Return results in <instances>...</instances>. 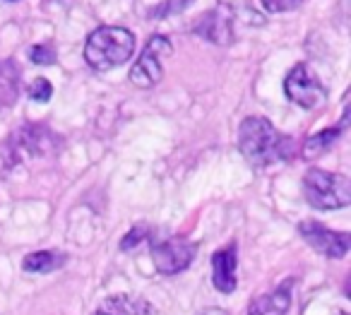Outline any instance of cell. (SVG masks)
<instances>
[{
  "label": "cell",
  "mask_w": 351,
  "mask_h": 315,
  "mask_svg": "<svg viewBox=\"0 0 351 315\" xmlns=\"http://www.w3.org/2000/svg\"><path fill=\"white\" fill-rule=\"evenodd\" d=\"M296 140L282 135L267 118L248 116L239 126V150L245 161L258 169L289 161L296 156Z\"/></svg>",
  "instance_id": "1"
},
{
  "label": "cell",
  "mask_w": 351,
  "mask_h": 315,
  "mask_svg": "<svg viewBox=\"0 0 351 315\" xmlns=\"http://www.w3.org/2000/svg\"><path fill=\"white\" fill-rule=\"evenodd\" d=\"M135 51V36L125 27H99L84 44V60L94 70H111L128 63Z\"/></svg>",
  "instance_id": "2"
},
{
  "label": "cell",
  "mask_w": 351,
  "mask_h": 315,
  "mask_svg": "<svg viewBox=\"0 0 351 315\" xmlns=\"http://www.w3.org/2000/svg\"><path fill=\"white\" fill-rule=\"evenodd\" d=\"M303 195L311 207L322 212L341 209L351 202V180L344 174H332L313 166L303 176Z\"/></svg>",
  "instance_id": "3"
},
{
  "label": "cell",
  "mask_w": 351,
  "mask_h": 315,
  "mask_svg": "<svg viewBox=\"0 0 351 315\" xmlns=\"http://www.w3.org/2000/svg\"><path fill=\"white\" fill-rule=\"evenodd\" d=\"M284 94L303 111H317L327 104V89L306 63H296L284 80Z\"/></svg>",
  "instance_id": "4"
},
{
  "label": "cell",
  "mask_w": 351,
  "mask_h": 315,
  "mask_svg": "<svg viewBox=\"0 0 351 315\" xmlns=\"http://www.w3.org/2000/svg\"><path fill=\"white\" fill-rule=\"evenodd\" d=\"M171 51H173V46L166 36H152L147 41L145 51L140 54V58H137V63L132 65L130 82L137 89H152L154 84H159L161 75H164V58L171 56Z\"/></svg>",
  "instance_id": "5"
},
{
  "label": "cell",
  "mask_w": 351,
  "mask_h": 315,
  "mask_svg": "<svg viewBox=\"0 0 351 315\" xmlns=\"http://www.w3.org/2000/svg\"><path fill=\"white\" fill-rule=\"evenodd\" d=\"M197 248L200 246L188 241V238H166V241L152 243V262L161 275H178V272L191 267V262L197 255Z\"/></svg>",
  "instance_id": "6"
},
{
  "label": "cell",
  "mask_w": 351,
  "mask_h": 315,
  "mask_svg": "<svg viewBox=\"0 0 351 315\" xmlns=\"http://www.w3.org/2000/svg\"><path fill=\"white\" fill-rule=\"evenodd\" d=\"M298 233L303 241L320 255L330 257V260H341L351 248V233L349 231H332V229L322 226L320 222H301Z\"/></svg>",
  "instance_id": "7"
},
{
  "label": "cell",
  "mask_w": 351,
  "mask_h": 315,
  "mask_svg": "<svg viewBox=\"0 0 351 315\" xmlns=\"http://www.w3.org/2000/svg\"><path fill=\"white\" fill-rule=\"evenodd\" d=\"M236 270H239V246H236V241H231L229 246L212 255V284H215V289L221 294H234L239 286Z\"/></svg>",
  "instance_id": "8"
},
{
  "label": "cell",
  "mask_w": 351,
  "mask_h": 315,
  "mask_svg": "<svg viewBox=\"0 0 351 315\" xmlns=\"http://www.w3.org/2000/svg\"><path fill=\"white\" fill-rule=\"evenodd\" d=\"M195 34L205 36L207 41L219 46H229L234 41V17L221 8V10H210L193 25Z\"/></svg>",
  "instance_id": "9"
},
{
  "label": "cell",
  "mask_w": 351,
  "mask_h": 315,
  "mask_svg": "<svg viewBox=\"0 0 351 315\" xmlns=\"http://www.w3.org/2000/svg\"><path fill=\"white\" fill-rule=\"evenodd\" d=\"M296 284V279H284L269 294H263L248 305V315H287L289 305H291V286Z\"/></svg>",
  "instance_id": "10"
},
{
  "label": "cell",
  "mask_w": 351,
  "mask_h": 315,
  "mask_svg": "<svg viewBox=\"0 0 351 315\" xmlns=\"http://www.w3.org/2000/svg\"><path fill=\"white\" fill-rule=\"evenodd\" d=\"M346 121H349V113L344 111V118H341L339 126L325 128V130H320V132H315V135L308 137V140L301 145V156H303V159L313 161V159H317V156L325 154V152H330V147L335 145V142L339 140L341 132H344Z\"/></svg>",
  "instance_id": "11"
},
{
  "label": "cell",
  "mask_w": 351,
  "mask_h": 315,
  "mask_svg": "<svg viewBox=\"0 0 351 315\" xmlns=\"http://www.w3.org/2000/svg\"><path fill=\"white\" fill-rule=\"evenodd\" d=\"M68 255L60 250H36V253H29L25 255L22 260V270L25 272H53V270H60L65 265Z\"/></svg>",
  "instance_id": "12"
},
{
  "label": "cell",
  "mask_w": 351,
  "mask_h": 315,
  "mask_svg": "<svg viewBox=\"0 0 351 315\" xmlns=\"http://www.w3.org/2000/svg\"><path fill=\"white\" fill-rule=\"evenodd\" d=\"M17 99V68L12 60L0 63V108Z\"/></svg>",
  "instance_id": "13"
},
{
  "label": "cell",
  "mask_w": 351,
  "mask_h": 315,
  "mask_svg": "<svg viewBox=\"0 0 351 315\" xmlns=\"http://www.w3.org/2000/svg\"><path fill=\"white\" fill-rule=\"evenodd\" d=\"M221 8L229 12L231 17H245L248 25H263V17L248 5V0H221Z\"/></svg>",
  "instance_id": "14"
},
{
  "label": "cell",
  "mask_w": 351,
  "mask_h": 315,
  "mask_svg": "<svg viewBox=\"0 0 351 315\" xmlns=\"http://www.w3.org/2000/svg\"><path fill=\"white\" fill-rule=\"evenodd\" d=\"M147 236H149V229H147L145 224H135V226L121 238V250H132V248H137L140 243H145Z\"/></svg>",
  "instance_id": "15"
},
{
  "label": "cell",
  "mask_w": 351,
  "mask_h": 315,
  "mask_svg": "<svg viewBox=\"0 0 351 315\" xmlns=\"http://www.w3.org/2000/svg\"><path fill=\"white\" fill-rule=\"evenodd\" d=\"M116 308H121L123 313H130V315H149V305H147V301L142 299H108Z\"/></svg>",
  "instance_id": "16"
},
{
  "label": "cell",
  "mask_w": 351,
  "mask_h": 315,
  "mask_svg": "<svg viewBox=\"0 0 351 315\" xmlns=\"http://www.w3.org/2000/svg\"><path fill=\"white\" fill-rule=\"evenodd\" d=\"M27 94H29V97L34 99V102L44 104V102H49L51 94H53V84H51L46 78H36L34 82L29 84V89H27Z\"/></svg>",
  "instance_id": "17"
},
{
  "label": "cell",
  "mask_w": 351,
  "mask_h": 315,
  "mask_svg": "<svg viewBox=\"0 0 351 315\" xmlns=\"http://www.w3.org/2000/svg\"><path fill=\"white\" fill-rule=\"evenodd\" d=\"M191 3L193 0H166V3H161L159 8H154V10L149 12V17L152 20H156V17H169V15H173V12L186 10Z\"/></svg>",
  "instance_id": "18"
},
{
  "label": "cell",
  "mask_w": 351,
  "mask_h": 315,
  "mask_svg": "<svg viewBox=\"0 0 351 315\" xmlns=\"http://www.w3.org/2000/svg\"><path fill=\"white\" fill-rule=\"evenodd\" d=\"M29 58H32V63H36V65H53L56 51H53V46H49V44H36V46H32Z\"/></svg>",
  "instance_id": "19"
},
{
  "label": "cell",
  "mask_w": 351,
  "mask_h": 315,
  "mask_svg": "<svg viewBox=\"0 0 351 315\" xmlns=\"http://www.w3.org/2000/svg\"><path fill=\"white\" fill-rule=\"evenodd\" d=\"M301 3L303 0H263V5L267 12H289L301 5Z\"/></svg>",
  "instance_id": "20"
},
{
  "label": "cell",
  "mask_w": 351,
  "mask_h": 315,
  "mask_svg": "<svg viewBox=\"0 0 351 315\" xmlns=\"http://www.w3.org/2000/svg\"><path fill=\"white\" fill-rule=\"evenodd\" d=\"M200 315H229V313H226L224 308H205Z\"/></svg>",
  "instance_id": "21"
},
{
  "label": "cell",
  "mask_w": 351,
  "mask_h": 315,
  "mask_svg": "<svg viewBox=\"0 0 351 315\" xmlns=\"http://www.w3.org/2000/svg\"><path fill=\"white\" fill-rule=\"evenodd\" d=\"M97 315H111V313H104V310H99V313Z\"/></svg>",
  "instance_id": "22"
},
{
  "label": "cell",
  "mask_w": 351,
  "mask_h": 315,
  "mask_svg": "<svg viewBox=\"0 0 351 315\" xmlns=\"http://www.w3.org/2000/svg\"><path fill=\"white\" fill-rule=\"evenodd\" d=\"M341 315H349V313H341Z\"/></svg>",
  "instance_id": "23"
}]
</instances>
